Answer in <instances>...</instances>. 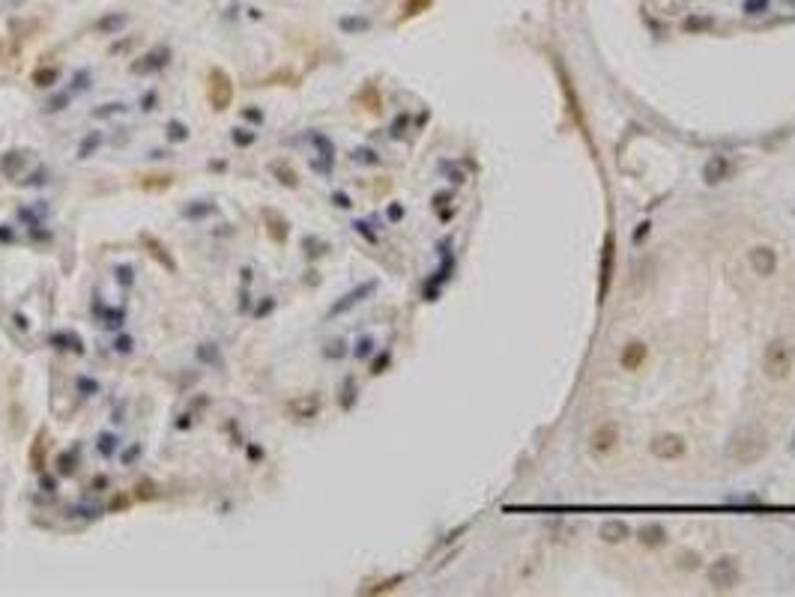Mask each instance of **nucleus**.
<instances>
[{
    "instance_id": "7c9ffc66",
    "label": "nucleus",
    "mask_w": 795,
    "mask_h": 597,
    "mask_svg": "<svg viewBox=\"0 0 795 597\" xmlns=\"http://www.w3.org/2000/svg\"><path fill=\"white\" fill-rule=\"evenodd\" d=\"M114 442H117V439H114V436H108V433H105L102 439H99V451H102L105 457H111V454H114Z\"/></svg>"
},
{
    "instance_id": "a878e982",
    "label": "nucleus",
    "mask_w": 795,
    "mask_h": 597,
    "mask_svg": "<svg viewBox=\"0 0 795 597\" xmlns=\"http://www.w3.org/2000/svg\"><path fill=\"white\" fill-rule=\"evenodd\" d=\"M230 141L237 143V147H252V143L257 141L254 132H249V128H234V135H230Z\"/></svg>"
},
{
    "instance_id": "0eeeda50",
    "label": "nucleus",
    "mask_w": 795,
    "mask_h": 597,
    "mask_svg": "<svg viewBox=\"0 0 795 597\" xmlns=\"http://www.w3.org/2000/svg\"><path fill=\"white\" fill-rule=\"evenodd\" d=\"M616 442H619V427L613 425V421H604V425H598L595 433H592L589 448H592L595 457H607L616 448Z\"/></svg>"
},
{
    "instance_id": "4468645a",
    "label": "nucleus",
    "mask_w": 795,
    "mask_h": 597,
    "mask_svg": "<svg viewBox=\"0 0 795 597\" xmlns=\"http://www.w3.org/2000/svg\"><path fill=\"white\" fill-rule=\"evenodd\" d=\"M269 173L276 177L284 188H299V173L293 170V165L281 162V158H276V162H269Z\"/></svg>"
},
{
    "instance_id": "5701e85b",
    "label": "nucleus",
    "mask_w": 795,
    "mask_h": 597,
    "mask_svg": "<svg viewBox=\"0 0 795 597\" xmlns=\"http://www.w3.org/2000/svg\"><path fill=\"white\" fill-rule=\"evenodd\" d=\"M99 143H102V135L99 132H90L84 141H81V147H78V158H90V153H96V147Z\"/></svg>"
},
{
    "instance_id": "ddd939ff",
    "label": "nucleus",
    "mask_w": 795,
    "mask_h": 597,
    "mask_svg": "<svg viewBox=\"0 0 795 597\" xmlns=\"http://www.w3.org/2000/svg\"><path fill=\"white\" fill-rule=\"evenodd\" d=\"M643 361H646V344H628L622 349V356H619V365L625 371H640Z\"/></svg>"
},
{
    "instance_id": "a211bd4d",
    "label": "nucleus",
    "mask_w": 795,
    "mask_h": 597,
    "mask_svg": "<svg viewBox=\"0 0 795 597\" xmlns=\"http://www.w3.org/2000/svg\"><path fill=\"white\" fill-rule=\"evenodd\" d=\"M257 84H260V87H284V84H287V87H296V84H299V75H296L293 69H276V72H269L266 78H260Z\"/></svg>"
},
{
    "instance_id": "f3484780",
    "label": "nucleus",
    "mask_w": 795,
    "mask_h": 597,
    "mask_svg": "<svg viewBox=\"0 0 795 597\" xmlns=\"http://www.w3.org/2000/svg\"><path fill=\"white\" fill-rule=\"evenodd\" d=\"M162 66H168V48H156V51H150L141 63H135V66H132V72H141V75H147V72H158Z\"/></svg>"
},
{
    "instance_id": "f704fd0d",
    "label": "nucleus",
    "mask_w": 795,
    "mask_h": 597,
    "mask_svg": "<svg viewBox=\"0 0 795 597\" xmlns=\"http://www.w3.org/2000/svg\"><path fill=\"white\" fill-rule=\"evenodd\" d=\"M242 114H245V120H252V123H264V114L254 111V108H245Z\"/></svg>"
},
{
    "instance_id": "2eb2a0df",
    "label": "nucleus",
    "mask_w": 795,
    "mask_h": 597,
    "mask_svg": "<svg viewBox=\"0 0 795 597\" xmlns=\"http://www.w3.org/2000/svg\"><path fill=\"white\" fill-rule=\"evenodd\" d=\"M21 168H24V153L21 150H9V153H4V158H0V173H4L6 180L21 177Z\"/></svg>"
},
{
    "instance_id": "412c9836",
    "label": "nucleus",
    "mask_w": 795,
    "mask_h": 597,
    "mask_svg": "<svg viewBox=\"0 0 795 597\" xmlns=\"http://www.w3.org/2000/svg\"><path fill=\"white\" fill-rule=\"evenodd\" d=\"M607 257H604V266H601V296L607 293V284H610V272H613V233L607 236Z\"/></svg>"
},
{
    "instance_id": "1a4fd4ad",
    "label": "nucleus",
    "mask_w": 795,
    "mask_h": 597,
    "mask_svg": "<svg viewBox=\"0 0 795 597\" xmlns=\"http://www.w3.org/2000/svg\"><path fill=\"white\" fill-rule=\"evenodd\" d=\"M747 263H750V269H754V275L769 278V275H774V269H777V254H774V248H769V245H757V248H750Z\"/></svg>"
},
{
    "instance_id": "6ab92c4d",
    "label": "nucleus",
    "mask_w": 795,
    "mask_h": 597,
    "mask_svg": "<svg viewBox=\"0 0 795 597\" xmlns=\"http://www.w3.org/2000/svg\"><path fill=\"white\" fill-rule=\"evenodd\" d=\"M640 544L643 547H664L667 544V532H664V526H643L640 529Z\"/></svg>"
},
{
    "instance_id": "39448f33",
    "label": "nucleus",
    "mask_w": 795,
    "mask_h": 597,
    "mask_svg": "<svg viewBox=\"0 0 795 597\" xmlns=\"http://www.w3.org/2000/svg\"><path fill=\"white\" fill-rule=\"evenodd\" d=\"M138 242H141V248L147 251V254H150V257H153L162 269H168L171 275H177V272H180V266H177V260H173L171 248H168V245H165L162 239H158V236H153V233L144 230V233H138Z\"/></svg>"
},
{
    "instance_id": "cd10ccee",
    "label": "nucleus",
    "mask_w": 795,
    "mask_h": 597,
    "mask_svg": "<svg viewBox=\"0 0 795 597\" xmlns=\"http://www.w3.org/2000/svg\"><path fill=\"white\" fill-rule=\"evenodd\" d=\"M431 6V0H407V6H404V16H418V12H425Z\"/></svg>"
},
{
    "instance_id": "b1692460",
    "label": "nucleus",
    "mask_w": 795,
    "mask_h": 597,
    "mask_svg": "<svg viewBox=\"0 0 795 597\" xmlns=\"http://www.w3.org/2000/svg\"><path fill=\"white\" fill-rule=\"evenodd\" d=\"M168 138H171L173 143L189 141V126H183L180 120H171V123H168Z\"/></svg>"
},
{
    "instance_id": "c756f323",
    "label": "nucleus",
    "mask_w": 795,
    "mask_h": 597,
    "mask_svg": "<svg viewBox=\"0 0 795 597\" xmlns=\"http://www.w3.org/2000/svg\"><path fill=\"white\" fill-rule=\"evenodd\" d=\"M359 102H368V105H371L368 111H374V114L380 111V102H377V96H374V87H368L365 93H359Z\"/></svg>"
},
{
    "instance_id": "9d476101",
    "label": "nucleus",
    "mask_w": 795,
    "mask_h": 597,
    "mask_svg": "<svg viewBox=\"0 0 795 597\" xmlns=\"http://www.w3.org/2000/svg\"><path fill=\"white\" fill-rule=\"evenodd\" d=\"M374 287H377V284H374V281H368V284H362V287L350 290V293H347V296H341V302H335V305H332V308H329V317H338V314H344V311H350L353 305H359V302H362L365 296H371V293H374Z\"/></svg>"
},
{
    "instance_id": "c9c22d12",
    "label": "nucleus",
    "mask_w": 795,
    "mask_h": 597,
    "mask_svg": "<svg viewBox=\"0 0 795 597\" xmlns=\"http://www.w3.org/2000/svg\"><path fill=\"white\" fill-rule=\"evenodd\" d=\"M126 508H129V499H126V496H117V499L111 502V511H126Z\"/></svg>"
},
{
    "instance_id": "f03ea898",
    "label": "nucleus",
    "mask_w": 795,
    "mask_h": 597,
    "mask_svg": "<svg viewBox=\"0 0 795 597\" xmlns=\"http://www.w3.org/2000/svg\"><path fill=\"white\" fill-rule=\"evenodd\" d=\"M795 368V346L789 341H772L769 346H765L762 353V373L769 376V380L780 383L786 380V376L792 373Z\"/></svg>"
},
{
    "instance_id": "4c0bfd02",
    "label": "nucleus",
    "mask_w": 795,
    "mask_h": 597,
    "mask_svg": "<svg viewBox=\"0 0 795 597\" xmlns=\"http://www.w3.org/2000/svg\"><path fill=\"white\" fill-rule=\"evenodd\" d=\"M368 349H371V341H362V344H359V349H356V356H365Z\"/></svg>"
},
{
    "instance_id": "f257e3e1",
    "label": "nucleus",
    "mask_w": 795,
    "mask_h": 597,
    "mask_svg": "<svg viewBox=\"0 0 795 597\" xmlns=\"http://www.w3.org/2000/svg\"><path fill=\"white\" fill-rule=\"evenodd\" d=\"M727 454L735 466H754L759 463L765 454H769V433H765L759 425H745L730 436V445H727Z\"/></svg>"
},
{
    "instance_id": "20e7f679",
    "label": "nucleus",
    "mask_w": 795,
    "mask_h": 597,
    "mask_svg": "<svg viewBox=\"0 0 795 597\" xmlns=\"http://www.w3.org/2000/svg\"><path fill=\"white\" fill-rule=\"evenodd\" d=\"M742 582V567L732 556H720L709 564V586L715 591H732Z\"/></svg>"
},
{
    "instance_id": "9b49d317",
    "label": "nucleus",
    "mask_w": 795,
    "mask_h": 597,
    "mask_svg": "<svg viewBox=\"0 0 795 597\" xmlns=\"http://www.w3.org/2000/svg\"><path fill=\"white\" fill-rule=\"evenodd\" d=\"M173 173H141V177H135V185L141 188V192H165V188L173 185Z\"/></svg>"
},
{
    "instance_id": "aec40b11",
    "label": "nucleus",
    "mask_w": 795,
    "mask_h": 597,
    "mask_svg": "<svg viewBox=\"0 0 795 597\" xmlns=\"http://www.w3.org/2000/svg\"><path fill=\"white\" fill-rule=\"evenodd\" d=\"M45 439H48V433H45V430H39V433H36V439H33V445H31V469H33V472H42V469H45V457H42V448H45Z\"/></svg>"
},
{
    "instance_id": "e433bc0d",
    "label": "nucleus",
    "mask_w": 795,
    "mask_h": 597,
    "mask_svg": "<svg viewBox=\"0 0 795 597\" xmlns=\"http://www.w3.org/2000/svg\"><path fill=\"white\" fill-rule=\"evenodd\" d=\"M335 203H338V207H341V209H347V207H350V200H347V195H341V192L335 195Z\"/></svg>"
},
{
    "instance_id": "f8f14e48",
    "label": "nucleus",
    "mask_w": 795,
    "mask_h": 597,
    "mask_svg": "<svg viewBox=\"0 0 795 597\" xmlns=\"http://www.w3.org/2000/svg\"><path fill=\"white\" fill-rule=\"evenodd\" d=\"M287 410H291L293 418H314L317 412H320V398L311 395V398H296L287 403Z\"/></svg>"
},
{
    "instance_id": "58836bf2",
    "label": "nucleus",
    "mask_w": 795,
    "mask_h": 597,
    "mask_svg": "<svg viewBox=\"0 0 795 597\" xmlns=\"http://www.w3.org/2000/svg\"><path fill=\"white\" fill-rule=\"evenodd\" d=\"M249 454H252V460H257V457H264V451H260L257 445H252V448H249Z\"/></svg>"
},
{
    "instance_id": "393cba45",
    "label": "nucleus",
    "mask_w": 795,
    "mask_h": 597,
    "mask_svg": "<svg viewBox=\"0 0 795 597\" xmlns=\"http://www.w3.org/2000/svg\"><path fill=\"white\" fill-rule=\"evenodd\" d=\"M156 496H158V493H156L153 481H138V484H135V499L150 502V499H156Z\"/></svg>"
},
{
    "instance_id": "4be33fe9",
    "label": "nucleus",
    "mask_w": 795,
    "mask_h": 597,
    "mask_svg": "<svg viewBox=\"0 0 795 597\" xmlns=\"http://www.w3.org/2000/svg\"><path fill=\"white\" fill-rule=\"evenodd\" d=\"M57 78H60V69H57V66H51V69H36V72H33V84H36V87H51Z\"/></svg>"
},
{
    "instance_id": "c85d7f7f",
    "label": "nucleus",
    "mask_w": 795,
    "mask_h": 597,
    "mask_svg": "<svg viewBox=\"0 0 795 597\" xmlns=\"http://www.w3.org/2000/svg\"><path fill=\"white\" fill-rule=\"evenodd\" d=\"M398 582H404V576H392V579H383V582H380V586H374V588H365V591H368V594H380V591H392V588L398 586Z\"/></svg>"
},
{
    "instance_id": "7ed1b4c3",
    "label": "nucleus",
    "mask_w": 795,
    "mask_h": 597,
    "mask_svg": "<svg viewBox=\"0 0 795 597\" xmlns=\"http://www.w3.org/2000/svg\"><path fill=\"white\" fill-rule=\"evenodd\" d=\"M207 99H210L212 111H219V114H225L234 105V81H230V75L222 66H212L207 72Z\"/></svg>"
},
{
    "instance_id": "2f4dec72",
    "label": "nucleus",
    "mask_w": 795,
    "mask_h": 597,
    "mask_svg": "<svg viewBox=\"0 0 795 597\" xmlns=\"http://www.w3.org/2000/svg\"><path fill=\"white\" fill-rule=\"evenodd\" d=\"M69 102V93H60V96H54L51 102H48V111L51 114H57V111H63V105Z\"/></svg>"
},
{
    "instance_id": "72a5a7b5",
    "label": "nucleus",
    "mask_w": 795,
    "mask_h": 597,
    "mask_svg": "<svg viewBox=\"0 0 795 597\" xmlns=\"http://www.w3.org/2000/svg\"><path fill=\"white\" fill-rule=\"evenodd\" d=\"M72 463H75V460H72L69 454H60V475H69L72 469H75V466H72Z\"/></svg>"
},
{
    "instance_id": "dca6fc26",
    "label": "nucleus",
    "mask_w": 795,
    "mask_h": 597,
    "mask_svg": "<svg viewBox=\"0 0 795 597\" xmlns=\"http://www.w3.org/2000/svg\"><path fill=\"white\" fill-rule=\"evenodd\" d=\"M628 535H631V529L622 520H607L601 526V541H607V544H622Z\"/></svg>"
},
{
    "instance_id": "6e6552de",
    "label": "nucleus",
    "mask_w": 795,
    "mask_h": 597,
    "mask_svg": "<svg viewBox=\"0 0 795 597\" xmlns=\"http://www.w3.org/2000/svg\"><path fill=\"white\" fill-rule=\"evenodd\" d=\"M649 451H652V457H658V460H678L685 454V439L676 436V433H664V436H658V439L649 442Z\"/></svg>"
},
{
    "instance_id": "473e14b6",
    "label": "nucleus",
    "mask_w": 795,
    "mask_h": 597,
    "mask_svg": "<svg viewBox=\"0 0 795 597\" xmlns=\"http://www.w3.org/2000/svg\"><path fill=\"white\" fill-rule=\"evenodd\" d=\"M117 275H120V284H123V287L132 284V266H120Z\"/></svg>"
},
{
    "instance_id": "423d86ee",
    "label": "nucleus",
    "mask_w": 795,
    "mask_h": 597,
    "mask_svg": "<svg viewBox=\"0 0 795 597\" xmlns=\"http://www.w3.org/2000/svg\"><path fill=\"white\" fill-rule=\"evenodd\" d=\"M260 218H264V227H266V236L272 245H284L287 236H291V224H287V218L272 209V207H264L260 209Z\"/></svg>"
},
{
    "instance_id": "bb28decb",
    "label": "nucleus",
    "mask_w": 795,
    "mask_h": 597,
    "mask_svg": "<svg viewBox=\"0 0 795 597\" xmlns=\"http://www.w3.org/2000/svg\"><path fill=\"white\" fill-rule=\"evenodd\" d=\"M212 212H215L212 203H207V207H185L183 209L185 218H204V215H212Z\"/></svg>"
}]
</instances>
